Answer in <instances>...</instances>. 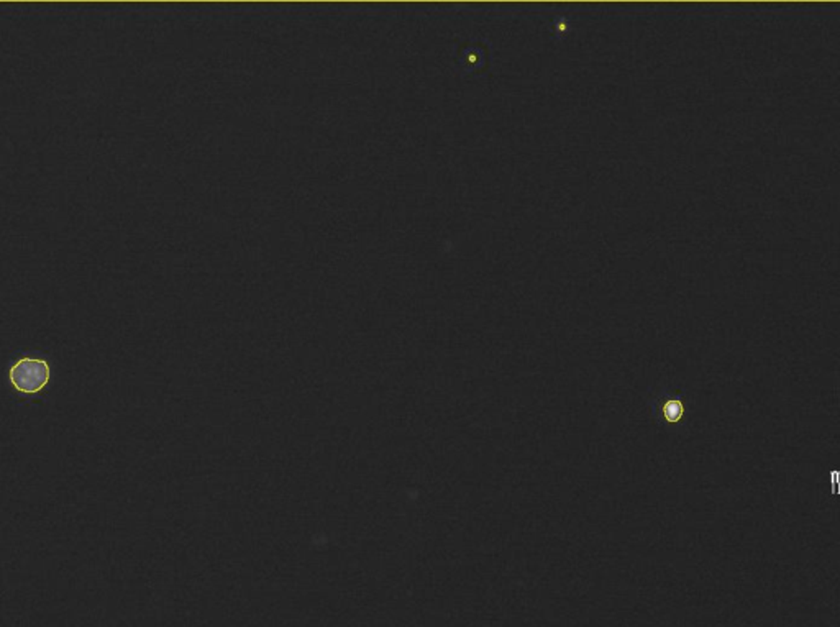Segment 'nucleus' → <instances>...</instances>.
Instances as JSON below:
<instances>
[{"instance_id": "nucleus-1", "label": "nucleus", "mask_w": 840, "mask_h": 627, "mask_svg": "<svg viewBox=\"0 0 840 627\" xmlns=\"http://www.w3.org/2000/svg\"><path fill=\"white\" fill-rule=\"evenodd\" d=\"M50 380V367L45 360L21 358L10 368V381L23 394L40 393Z\"/></svg>"}, {"instance_id": "nucleus-2", "label": "nucleus", "mask_w": 840, "mask_h": 627, "mask_svg": "<svg viewBox=\"0 0 840 627\" xmlns=\"http://www.w3.org/2000/svg\"><path fill=\"white\" fill-rule=\"evenodd\" d=\"M660 414L668 424H678L683 421L686 414V401L683 396L678 398H667L660 403Z\"/></svg>"}]
</instances>
